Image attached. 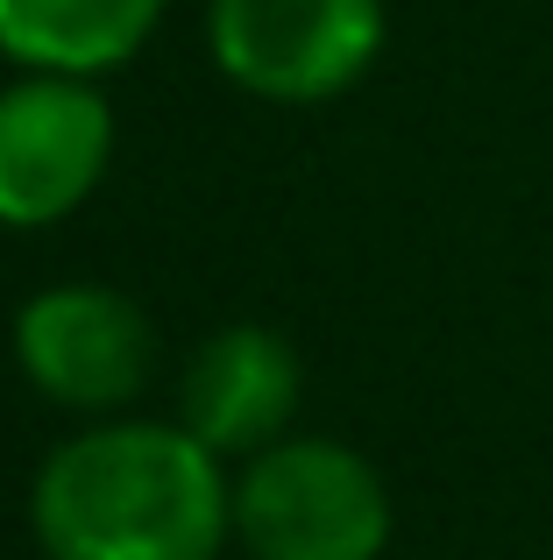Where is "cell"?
<instances>
[{"mask_svg":"<svg viewBox=\"0 0 553 560\" xmlns=\"http://www.w3.org/2000/svg\"><path fill=\"white\" fill-rule=\"evenodd\" d=\"M28 525L50 560H221L235 476L178 419H99L36 468Z\"/></svg>","mask_w":553,"mask_h":560,"instance_id":"6da1fadb","label":"cell"},{"mask_svg":"<svg viewBox=\"0 0 553 560\" xmlns=\"http://www.w3.org/2000/svg\"><path fill=\"white\" fill-rule=\"evenodd\" d=\"M235 539L256 560H384L390 490L341 440H276L235 468Z\"/></svg>","mask_w":553,"mask_h":560,"instance_id":"7a4b0ae2","label":"cell"},{"mask_svg":"<svg viewBox=\"0 0 553 560\" xmlns=\"http://www.w3.org/2000/svg\"><path fill=\"white\" fill-rule=\"evenodd\" d=\"M207 50L242 93L270 107H319L376 65L384 0H213Z\"/></svg>","mask_w":553,"mask_h":560,"instance_id":"3957f363","label":"cell"},{"mask_svg":"<svg viewBox=\"0 0 553 560\" xmlns=\"http://www.w3.org/2000/svg\"><path fill=\"white\" fill-rule=\"evenodd\" d=\"M114 164V107L99 79L22 71L0 85V228H57Z\"/></svg>","mask_w":553,"mask_h":560,"instance_id":"277c9868","label":"cell"},{"mask_svg":"<svg viewBox=\"0 0 553 560\" xmlns=\"http://www.w3.org/2000/svg\"><path fill=\"white\" fill-rule=\"evenodd\" d=\"M14 362L50 405L114 419L150 390L156 327L114 284H50L14 313Z\"/></svg>","mask_w":553,"mask_h":560,"instance_id":"5b68a950","label":"cell"},{"mask_svg":"<svg viewBox=\"0 0 553 560\" xmlns=\"http://www.w3.org/2000/svg\"><path fill=\"white\" fill-rule=\"evenodd\" d=\"M305 362L284 334L270 327H221L192 348L178 376V425L221 462H249L276 447L298 419Z\"/></svg>","mask_w":553,"mask_h":560,"instance_id":"8992f818","label":"cell"},{"mask_svg":"<svg viewBox=\"0 0 553 560\" xmlns=\"http://www.w3.org/2000/svg\"><path fill=\"white\" fill-rule=\"evenodd\" d=\"M170 0H0V57L22 71H71V79H99V71L128 65Z\"/></svg>","mask_w":553,"mask_h":560,"instance_id":"52a82bcc","label":"cell"}]
</instances>
